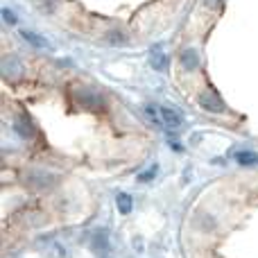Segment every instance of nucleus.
Returning a JSON list of instances; mask_svg holds the SVG:
<instances>
[{
    "mask_svg": "<svg viewBox=\"0 0 258 258\" xmlns=\"http://www.w3.org/2000/svg\"><path fill=\"white\" fill-rule=\"evenodd\" d=\"M25 183L30 188H34V190H48V188H52L57 183V174L45 172V170H32V172H27Z\"/></svg>",
    "mask_w": 258,
    "mask_h": 258,
    "instance_id": "7ed1b4c3",
    "label": "nucleus"
},
{
    "mask_svg": "<svg viewBox=\"0 0 258 258\" xmlns=\"http://www.w3.org/2000/svg\"><path fill=\"white\" fill-rule=\"evenodd\" d=\"M145 116L150 118L154 125H159L163 129H177V127L183 125V113L177 111V109H172V107H165V104H161V107L147 104Z\"/></svg>",
    "mask_w": 258,
    "mask_h": 258,
    "instance_id": "f257e3e1",
    "label": "nucleus"
},
{
    "mask_svg": "<svg viewBox=\"0 0 258 258\" xmlns=\"http://www.w3.org/2000/svg\"><path fill=\"white\" fill-rule=\"evenodd\" d=\"M204 3H206V5H209V7H218V5H220V3H222V0H204Z\"/></svg>",
    "mask_w": 258,
    "mask_h": 258,
    "instance_id": "2eb2a0df",
    "label": "nucleus"
},
{
    "mask_svg": "<svg viewBox=\"0 0 258 258\" xmlns=\"http://www.w3.org/2000/svg\"><path fill=\"white\" fill-rule=\"evenodd\" d=\"M0 73H3V77L7 82H18L23 77V73H25V68H23V61L18 57H3V61H0Z\"/></svg>",
    "mask_w": 258,
    "mask_h": 258,
    "instance_id": "20e7f679",
    "label": "nucleus"
},
{
    "mask_svg": "<svg viewBox=\"0 0 258 258\" xmlns=\"http://www.w3.org/2000/svg\"><path fill=\"white\" fill-rule=\"evenodd\" d=\"M116 204H118V211H120L122 215H129L134 209V200H132V195H127V192H120V195L116 197Z\"/></svg>",
    "mask_w": 258,
    "mask_h": 258,
    "instance_id": "9b49d317",
    "label": "nucleus"
},
{
    "mask_svg": "<svg viewBox=\"0 0 258 258\" xmlns=\"http://www.w3.org/2000/svg\"><path fill=\"white\" fill-rule=\"evenodd\" d=\"M73 98L86 109H102L104 107L102 93H98V91L91 89V86H77V89L73 91Z\"/></svg>",
    "mask_w": 258,
    "mask_h": 258,
    "instance_id": "f03ea898",
    "label": "nucleus"
},
{
    "mask_svg": "<svg viewBox=\"0 0 258 258\" xmlns=\"http://www.w3.org/2000/svg\"><path fill=\"white\" fill-rule=\"evenodd\" d=\"M179 61H181L183 71L192 73V71L200 68V52H197L195 48H183L181 54H179Z\"/></svg>",
    "mask_w": 258,
    "mask_h": 258,
    "instance_id": "423d86ee",
    "label": "nucleus"
},
{
    "mask_svg": "<svg viewBox=\"0 0 258 258\" xmlns=\"http://www.w3.org/2000/svg\"><path fill=\"white\" fill-rule=\"evenodd\" d=\"M156 172H159V165H156V163H152L150 168H147V170H143V172L138 174V181H143V183H145V181H152V179L156 177Z\"/></svg>",
    "mask_w": 258,
    "mask_h": 258,
    "instance_id": "ddd939ff",
    "label": "nucleus"
},
{
    "mask_svg": "<svg viewBox=\"0 0 258 258\" xmlns=\"http://www.w3.org/2000/svg\"><path fill=\"white\" fill-rule=\"evenodd\" d=\"M14 129H16V134L21 138H34V134H36L34 125H32V120L25 116V113H21V116L14 120Z\"/></svg>",
    "mask_w": 258,
    "mask_h": 258,
    "instance_id": "0eeeda50",
    "label": "nucleus"
},
{
    "mask_svg": "<svg viewBox=\"0 0 258 258\" xmlns=\"http://www.w3.org/2000/svg\"><path fill=\"white\" fill-rule=\"evenodd\" d=\"M150 63H152V68L154 71H165L168 68V54L163 52V48L161 45H154V48L150 50Z\"/></svg>",
    "mask_w": 258,
    "mask_h": 258,
    "instance_id": "1a4fd4ad",
    "label": "nucleus"
},
{
    "mask_svg": "<svg viewBox=\"0 0 258 258\" xmlns=\"http://www.w3.org/2000/svg\"><path fill=\"white\" fill-rule=\"evenodd\" d=\"M91 249L95 251L98 256H104L109 251V236H107V231H95L93 236H91Z\"/></svg>",
    "mask_w": 258,
    "mask_h": 258,
    "instance_id": "6e6552de",
    "label": "nucleus"
},
{
    "mask_svg": "<svg viewBox=\"0 0 258 258\" xmlns=\"http://www.w3.org/2000/svg\"><path fill=\"white\" fill-rule=\"evenodd\" d=\"M3 18H5V23H9V25L16 23V16L12 14V9H3Z\"/></svg>",
    "mask_w": 258,
    "mask_h": 258,
    "instance_id": "4468645a",
    "label": "nucleus"
},
{
    "mask_svg": "<svg viewBox=\"0 0 258 258\" xmlns=\"http://www.w3.org/2000/svg\"><path fill=\"white\" fill-rule=\"evenodd\" d=\"M21 36H23V39H25L30 45H34V48L45 50V48H48V45H50L48 41L43 39V36H41V34H36V32H32V30H21Z\"/></svg>",
    "mask_w": 258,
    "mask_h": 258,
    "instance_id": "9d476101",
    "label": "nucleus"
},
{
    "mask_svg": "<svg viewBox=\"0 0 258 258\" xmlns=\"http://www.w3.org/2000/svg\"><path fill=\"white\" fill-rule=\"evenodd\" d=\"M233 159L240 165H258V154L256 152H236Z\"/></svg>",
    "mask_w": 258,
    "mask_h": 258,
    "instance_id": "f8f14e48",
    "label": "nucleus"
},
{
    "mask_svg": "<svg viewBox=\"0 0 258 258\" xmlns=\"http://www.w3.org/2000/svg\"><path fill=\"white\" fill-rule=\"evenodd\" d=\"M200 104L206 109V111H211V113L227 111V104H224L222 98H220L218 93H213V91H204V93L200 95Z\"/></svg>",
    "mask_w": 258,
    "mask_h": 258,
    "instance_id": "39448f33",
    "label": "nucleus"
}]
</instances>
